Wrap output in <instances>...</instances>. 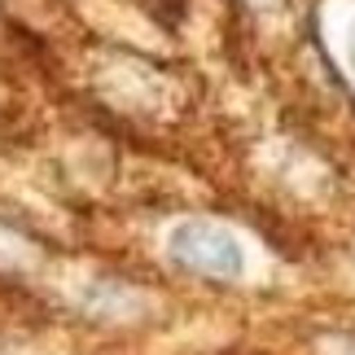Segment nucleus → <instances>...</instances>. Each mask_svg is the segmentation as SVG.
Wrapping results in <instances>:
<instances>
[{"instance_id": "f257e3e1", "label": "nucleus", "mask_w": 355, "mask_h": 355, "mask_svg": "<svg viewBox=\"0 0 355 355\" xmlns=\"http://www.w3.org/2000/svg\"><path fill=\"white\" fill-rule=\"evenodd\" d=\"M167 250H171V259L184 272L215 277V281H233V277H241V268H245L241 241L228 233L224 224H211V220H184V224H175L171 237H167Z\"/></svg>"}, {"instance_id": "f03ea898", "label": "nucleus", "mask_w": 355, "mask_h": 355, "mask_svg": "<svg viewBox=\"0 0 355 355\" xmlns=\"http://www.w3.org/2000/svg\"><path fill=\"white\" fill-rule=\"evenodd\" d=\"M351 58H355V35H351Z\"/></svg>"}]
</instances>
